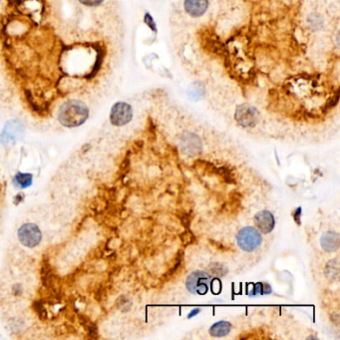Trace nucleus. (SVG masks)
<instances>
[{"label":"nucleus","mask_w":340,"mask_h":340,"mask_svg":"<svg viewBox=\"0 0 340 340\" xmlns=\"http://www.w3.org/2000/svg\"><path fill=\"white\" fill-rule=\"evenodd\" d=\"M200 311H201V309H194V310H192L191 314L188 316V318H192L193 316H196Z\"/></svg>","instance_id":"obj_16"},{"label":"nucleus","mask_w":340,"mask_h":340,"mask_svg":"<svg viewBox=\"0 0 340 340\" xmlns=\"http://www.w3.org/2000/svg\"><path fill=\"white\" fill-rule=\"evenodd\" d=\"M133 118V109L131 105L125 102H117L113 105L110 112V121L116 126L122 127L127 125Z\"/></svg>","instance_id":"obj_4"},{"label":"nucleus","mask_w":340,"mask_h":340,"mask_svg":"<svg viewBox=\"0 0 340 340\" xmlns=\"http://www.w3.org/2000/svg\"><path fill=\"white\" fill-rule=\"evenodd\" d=\"M185 9L191 17H201L205 14L208 9L209 1L208 0H185L184 2Z\"/></svg>","instance_id":"obj_8"},{"label":"nucleus","mask_w":340,"mask_h":340,"mask_svg":"<svg viewBox=\"0 0 340 340\" xmlns=\"http://www.w3.org/2000/svg\"><path fill=\"white\" fill-rule=\"evenodd\" d=\"M232 330V324L228 321H219L213 324L210 328V334L214 337H223Z\"/></svg>","instance_id":"obj_11"},{"label":"nucleus","mask_w":340,"mask_h":340,"mask_svg":"<svg viewBox=\"0 0 340 340\" xmlns=\"http://www.w3.org/2000/svg\"><path fill=\"white\" fill-rule=\"evenodd\" d=\"M271 292V288L268 285L265 284H257L253 286L251 292L249 293L250 296H259L263 294H267Z\"/></svg>","instance_id":"obj_13"},{"label":"nucleus","mask_w":340,"mask_h":340,"mask_svg":"<svg viewBox=\"0 0 340 340\" xmlns=\"http://www.w3.org/2000/svg\"><path fill=\"white\" fill-rule=\"evenodd\" d=\"M237 119L243 127L254 126L258 121V112L252 107L243 106L239 109L237 113Z\"/></svg>","instance_id":"obj_9"},{"label":"nucleus","mask_w":340,"mask_h":340,"mask_svg":"<svg viewBox=\"0 0 340 340\" xmlns=\"http://www.w3.org/2000/svg\"><path fill=\"white\" fill-rule=\"evenodd\" d=\"M211 282V276L209 273L201 270H196L190 273L186 280L188 291L194 294L204 295L209 291Z\"/></svg>","instance_id":"obj_3"},{"label":"nucleus","mask_w":340,"mask_h":340,"mask_svg":"<svg viewBox=\"0 0 340 340\" xmlns=\"http://www.w3.org/2000/svg\"><path fill=\"white\" fill-rule=\"evenodd\" d=\"M81 4L88 7H96L104 2V0H78Z\"/></svg>","instance_id":"obj_14"},{"label":"nucleus","mask_w":340,"mask_h":340,"mask_svg":"<svg viewBox=\"0 0 340 340\" xmlns=\"http://www.w3.org/2000/svg\"><path fill=\"white\" fill-rule=\"evenodd\" d=\"M24 132V126L20 122L16 120L7 122L1 134V141L5 146H11L22 138Z\"/></svg>","instance_id":"obj_5"},{"label":"nucleus","mask_w":340,"mask_h":340,"mask_svg":"<svg viewBox=\"0 0 340 340\" xmlns=\"http://www.w3.org/2000/svg\"><path fill=\"white\" fill-rule=\"evenodd\" d=\"M32 179L33 177L30 174L17 173V175L14 178V185L20 189H25L32 184Z\"/></svg>","instance_id":"obj_12"},{"label":"nucleus","mask_w":340,"mask_h":340,"mask_svg":"<svg viewBox=\"0 0 340 340\" xmlns=\"http://www.w3.org/2000/svg\"><path fill=\"white\" fill-rule=\"evenodd\" d=\"M89 117V109L85 103L71 99L64 102L58 113V120L67 128L79 127L87 121Z\"/></svg>","instance_id":"obj_1"},{"label":"nucleus","mask_w":340,"mask_h":340,"mask_svg":"<svg viewBox=\"0 0 340 340\" xmlns=\"http://www.w3.org/2000/svg\"><path fill=\"white\" fill-rule=\"evenodd\" d=\"M321 247L326 252H333L339 247V234L336 232H326L320 239Z\"/></svg>","instance_id":"obj_10"},{"label":"nucleus","mask_w":340,"mask_h":340,"mask_svg":"<svg viewBox=\"0 0 340 340\" xmlns=\"http://www.w3.org/2000/svg\"><path fill=\"white\" fill-rule=\"evenodd\" d=\"M18 239L25 246L35 247L41 242L42 234L36 224L25 223L18 231Z\"/></svg>","instance_id":"obj_6"},{"label":"nucleus","mask_w":340,"mask_h":340,"mask_svg":"<svg viewBox=\"0 0 340 340\" xmlns=\"http://www.w3.org/2000/svg\"><path fill=\"white\" fill-rule=\"evenodd\" d=\"M254 224L263 233V234H268L270 233L274 225H275V219L273 215L268 211H262L259 212L254 218Z\"/></svg>","instance_id":"obj_7"},{"label":"nucleus","mask_w":340,"mask_h":340,"mask_svg":"<svg viewBox=\"0 0 340 340\" xmlns=\"http://www.w3.org/2000/svg\"><path fill=\"white\" fill-rule=\"evenodd\" d=\"M300 215H301V208H297L296 211L293 213V219H295L297 224H300Z\"/></svg>","instance_id":"obj_15"},{"label":"nucleus","mask_w":340,"mask_h":340,"mask_svg":"<svg viewBox=\"0 0 340 340\" xmlns=\"http://www.w3.org/2000/svg\"><path fill=\"white\" fill-rule=\"evenodd\" d=\"M263 242L262 236L258 230L246 226L242 229L237 235L238 245L244 251H253L256 250Z\"/></svg>","instance_id":"obj_2"}]
</instances>
